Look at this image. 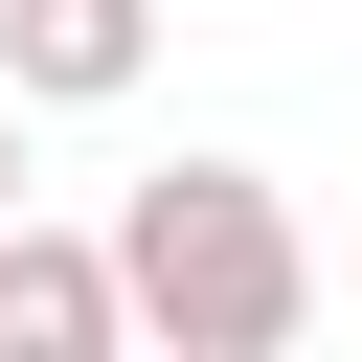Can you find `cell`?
I'll use <instances>...</instances> for the list:
<instances>
[{
  "instance_id": "cell-2",
  "label": "cell",
  "mask_w": 362,
  "mask_h": 362,
  "mask_svg": "<svg viewBox=\"0 0 362 362\" xmlns=\"http://www.w3.org/2000/svg\"><path fill=\"white\" fill-rule=\"evenodd\" d=\"M0 362H136L113 226H0Z\"/></svg>"
},
{
  "instance_id": "cell-3",
  "label": "cell",
  "mask_w": 362,
  "mask_h": 362,
  "mask_svg": "<svg viewBox=\"0 0 362 362\" xmlns=\"http://www.w3.org/2000/svg\"><path fill=\"white\" fill-rule=\"evenodd\" d=\"M158 68V0H0V90L23 113H113Z\"/></svg>"
},
{
  "instance_id": "cell-1",
  "label": "cell",
  "mask_w": 362,
  "mask_h": 362,
  "mask_svg": "<svg viewBox=\"0 0 362 362\" xmlns=\"http://www.w3.org/2000/svg\"><path fill=\"white\" fill-rule=\"evenodd\" d=\"M113 294H136V362H294L317 226L249 158H158V181H113Z\"/></svg>"
},
{
  "instance_id": "cell-4",
  "label": "cell",
  "mask_w": 362,
  "mask_h": 362,
  "mask_svg": "<svg viewBox=\"0 0 362 362\" xmlns=\"http://www.w3.org/2000/svg\"><path fill=\"white\" fill-rule=\"evenodd\" d=\"M0 226H23V90H0Z\"/></svg>"
}]
</instances>
